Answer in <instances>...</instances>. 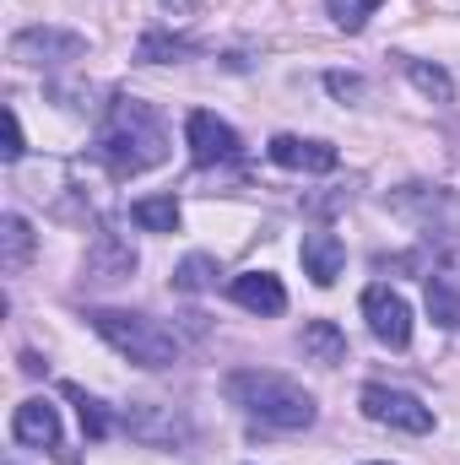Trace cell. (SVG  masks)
<instances>
[{"label": "cell", "mask_w": 460, "mask_h": 465, "mask_svg": "<svg viewBox=\"0 0 460 465\" xmlns=\"http://www.w3.org/2000/svg\"><path fill=\"white\" fill-rule=\"evenodd\" d=\"M93 157L109 168V179H135V173L157 168L168 157V130H163L157 109L141 98H115L104 124H98Z\"/></svg>", "instance_id": "1"}, {"label": "cell", "mask_w": 460, "mask_h": 465, "mask_svg": "<svg viewBox=\"0 0 460 465\" xmlns=\"http://www.w3.org/2000/svg\"><path fill=\"white\" fill-rule=\"evenodd\" d=\"M223 395L244 417L265 422V428H282V433H298V428H315L320 406L304 384H293L287 373H271V368H238L223 379Z\"/></svg>", "instance_id": "2"}, {"label": "cell", "mask_w": 460, "mask_h": 465, "mask_svg": "<svg viewBox=\"0 0 460 465\" xmlns=\"http://www.w3.org/2000/svg\"><path fill=\"white\" fill-rule=\"evenodd\" d=\"M87 325H93L119 357H130L135 368H168V362H179V351H185V341H179L163 320L135 314V309H87Z\"/></svg>", "instance_id": "3"}, {"label": "cell", "mask_w": 460, "mask_h": 465, "mask_svg": "<svg viewBox=\"0 0 460 465\" xmlns=\"http://www.w3.org/2000/svg\"><path fill=\"white\" fill-rule=\"evenodd\" d=\"M363 417L379 428H401V433H434V406H423L412 390H390V384H363L357 395Z\"/></svg>", "instance_id": "4"}, {"label": "cell", "mask_w": 460, "mask_h": 465, "mask_svg": "<svg viewBox=\"0 0 460 465\" xmlns=\"http://www.w3.org/2000/svg\"><path fill=\"white\" fill-rule=\"evenodd\" d=\"M82 54H87V38L71 33V27H22V33H11V60H22V65L55 71V65H76Z\"/></svg>", "instance_id": "5"}, {"label": "cell", "mask_w": 460, "mask_h": 465, "mask_svg": "<svg viewBox=\"0 0 460 465\" xmlns=\"http://www.w3.org/2000/svg\"><path fill=\"white\" fill-rule=\"evenodd\" d=\"M125 433L135 444H146V450H179L190 439V422L168 401H130L125 406Z\"/></svg>", "instance_id": "6"}, {"label": "cell", "mask_w": 460, "mask_h": 465, "mask_svg": "<svg viewBox=\"0 0 460 465\" xmlns=\"http://www.w3.org/2000/svg\"><path fill=\"white\" fill-rule=\"evenodd\" d=\"M185 141H190V163L195 168H223V163H233L244 152L238 130H233L228 119L206 114V109H195V114L185 119Z\"/></svg>", "instance_id": "7"}, {"label": "cell", "mask_w": 460, "mask_h": 465, "mask_svg": "<svg viewBox=\"0 0 460 465\" xmlns=\"http://www.w3.org/2000/svg\"><path fill=\"white\" fill-rule=\"evenodd\" d=\"M363 320H368V331H374L379 347L401 351L412 341V309H406V298L395 287H368L363 292Z\"/></svg>", "instance_id": "8"}, {"label": "cell", "mask_w": 460, "mask_h": 465, "mask_svg": "<svg viewBox=\"0 0 460 465\" xmlns=\"http://www.w3.org/2000/svg\"><path fill=\"white\" fill-rule=\"evenodd\" d=\"M265 152L276 168H293V173H331L342 163V152L331 141H304V135H271Z\"/></svg>", "instance_id": "9"}, {"label": "cell", "mask_w": 460, "mask_h": 465, "mask_svg": "<svg viewBox=\"0 0 460 465\" xmlns=\"http://www.w3.org/2000/svg\"><path fill=\"white\" fill-rule=\"evenodd\" d=\"M11 439L27 444V450H55V444H60V411H55L44 395L22 401V406L11 411Z\"/></svg>", "instance_id": "10"}, {"label": "cell", "mask_w": 460, "mask_h": 465, "mask_svg": "<svg viewBox=\"0 0 460 465\" xmlns=\"http://www.w3.org/2000/svg\"><path fill=\"white\" fill-rule=\"evenodd\" d=\"M228 298L238 303V309H249V314H265V320L287 309V287H282L271 271H244V276H233Z\"/></svg>", "instance_id": "11"}, {"label": "cell", "mask_w": 460, "mask_h": 465, "mask_svg": "<svg viewBox=\"0 0 460 465\" xmlns=\"http://www.w3.org/2000/svg\"><path fill=\"white\" fill-rule=\"evenodd\" d=\"M298 254H304V276L315 287H336V276H342V265H346V249H342L336 232H325V228L304 232V249Z\"/></svg>", "instance_id": "12"}, {"label": "cell", "mask_w": 460, "mask_h": 465, "mask_svg": "<svg viewBox=\"0 0 460 465\" xmlns=\"http://www.w3.org/2000/svg\"><path fill=\"white\" fill-rule=\"evenodd\" d=\"M390 206H395L401 217H412L417 228H434L439 217L455 223V201H450V190H439V184H406L401 195H390Z\"/></svg>", "instance_id": "13"}, {"label": "cell", "mask_w": 460, "mask_h": 465, "mask_svg": "<svg viewBox=\"0 0 460 465\" xmlns=\"http://www.w3.org/2000/svg\"><path fill=\"white\" fill-rule=\"evenodd\" d=\"M27 260H33V228H27L22 212H5V217H0V271L16 276Z\"/></svg>", "instance_id": "14"}, {"label": "cell", "mask_w": 460, "mask_h": 465, "mask_svg": "<svg viewBox=\"0 0 460 465\" xmlns=\"http://www.w3.org/2000/svg\"><path fill=\"white\" fill-rule=\"evenodd\" d=\"M304 357H315L320 368L346 362V336L336 331V320H309L304 325Z\"/></svg>", "instance_id": "15"}, {"label": "cell", "mask_w": 460, "mask_h": 465, "mask_svg": "<svg viewBox=\"0 0 460 465\" xmlns=\"http://www.w3.org/2000/svg\"><path fill=\"white\" fill-rule=\"evenodd\" d=\"M423 303H428V320L439 331H460V287L450 276H428L423 282Z\"/></svg>", "instance_id": "16"}, {"label": "cell", "mask_w": 460, "mask_h": 465, "mask_svg": "<svg viewBox=\"0 0 460 465\" xmlns=\"http://www.w3.org/2000/svg\"><path fill=\"white\" fill-rule=\"evenodd\" d=\"M190 54H201V44L195 38H174V33H141V44H135L141 65H168V60H190Z\"/></svg>", "instance_id": "17"}, {"label": "cell", "mask_w": 460, "mask_h": 465, "mask_svg": "<svg viewBox=\"0 0 460 465\" xmlns=\"http://www.w3.org/2000/svg\"><path fill=\"white\" fill-rule=\"evenodd\" d=\"M217 276H223L217 254H185V260H179V271H174V287L195 298V292H212V287H217Z\"/></svg>", "instance_id": "18"}, {"label": "cell", "mask_w": 460, "mask_h": 465, "mask_svg": "<svg viewBox=\"0 0 460 465\" xmlns=\"http://www.w3.org/2000/svg\"><path fill=\"white\" fill-rule=\"evenodd\" d=\"M130 223L146 232H179V201L174 195H146L130 206Z\"/></svg>", "instance_id": "19"}, {"label": "cell", "mask_w": 460, "mask_h": 465, "mask_svg": "<svg viewBox=\"0 0 460 465\" xmlns=\"http://www.w3.org/2000/svg\"><path fill=\"white\" fill-rule=\"evenodd\" d=\"M401 65H406L412 87H417V93H428L434 104H450V98H455V82H450V71H439V65H423V60H401Z\"/></svg>", "instance_id": "20"}, {"label": "cell", "mask_w": 460, "mask_h": 465, "mask_svg": "<svg viewBox=\"0 0 460 465\" xmlns=\"http://www.w3.org/2000/svg\"><path fill=\"white\" fill-rule=\"evenodd\" d=\"M65 395L76 401V417H82V433H87V439H109V411H104V401H98V395H87L82 384H65Z\"/></svg>", "instance_id": "21"}, {"label": "cell", "mask_w": 460, "mask_h": 465, "mask_svg": "<svg viewBox=\"0 0 460 465\" xmlns=\"http://www.w3.org/2000/svg\"><path fill=\"white\" fill-rule=\"evenodd\" d=\"M87 271H115V276H130L135 271V249L130 243H115L109 232L98 238V254H87Z\"/></svg>", "instance_id": "22"}, {"label": "cell", "mask_w": 460, "mask_h": 465, "mask_svg": "<svg viewBox=\"0 0 460 465\" xmlns=\"http://www.w3.org/2000/svg\"><path fill=\"white\" fill-rule=\"evenodd\" d=\"M379 5H385V0H325V11H331V22H336L342 33H363Z\"/></svg>", "instance_id": "23"}, {"label": "cell", "mask_w": 460, "mask_h": 465, "mask_svg": "<svg viewBox=\"0 0 460 465\" xmlns=\"http://www.w3.org/2000/svg\"><path fill=\"white\" fill-rule=\"evenodd\" d=\"M325 87H331L342 104H352V98H363V93H368V82H363V76H352V71H331V76H325Z\"/></svg>", "instance_id": "24"}, {"label": "cell", "mask_w": 460, "mask_h": 465, "mask_svg": "<svg viewBox=\"0 0 460 465\" xmlns=\"http://www.w3.org/2000/svg\"><path fill=\"white\" fill-rule=\"evenodd\" d=\"M5 163H22V152H27V135H22V119H16V109H5Z\"/></svg>", "instance_id": "25"}, {"label": "cell", "mask_w": 460, "mask_h": 465, "mask_svg": "<svg viewBox=\"0 0 460 465\" xmlns=\"http://www.w3.org/2000/svg\"><path fill=\"white\" fill-rule=\"evenodd\" d=\"M195 5H201V0H163V11H174V16H190Z\"/></svg>", "instance_id": "26"}]
</instances>
